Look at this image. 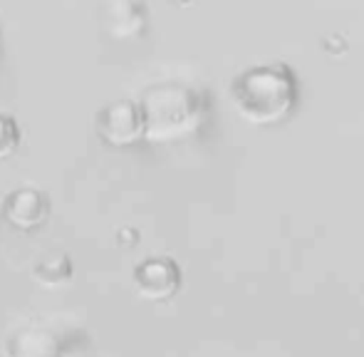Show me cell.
Wrapping results in <instances>:
<instances>
[{
  "label": "cell",
  "mask_w": 364,
  "mask_h": 357,
  "mask_svg": "<svg viewBox=\"0 0 364 357\" xmlns=\"http://www.w3.org/2000/svg\"><path fill=\"white\" fill-rule=\"evenodd\" d=\"M233 97L245 117L255 122H273L290 107L292 80L280 65H260L235 80Z\"/></svg>",
  "instance_id": "1"
},
{
  "label": "cell",
  "mask_w": 364,
  "mask_h": 357,
  "mask_svg": "<svg viewBox=\"0 0 364 357\" xmlns=\"http://www.w3.org/2000/svg\"><path fill=\"white\" fill-rule=\"evenodd\" d=\"M139 110L144 119V134L154 139L178 134L191 119L188 97L176 85H159V87L146 90L144 100L139 102Z\"/></svg>",
  "instance_id": "2"
},
{
  "label": "cell",
  "mask_w": 364,
  "mask_h": 357,
  "mask_svg": "<svg viewBox=\"0 0 364 357\" xmlns=\"http://www.w3.org/2000/svg\"><path fill=\"white\" fill-rule=\"evenodd\" d=\"M97 129H100L102 139L109 144H134L141 134H144V119H141V110L136 102H114L107 105L100 112L97 119Z\"/></svg>",
  "instance_id": "3"
},
{
  "label": "cell",
  "mask_w": 364,
  "mask_h": 357,
  "mask_svg": "<svg viewBox=\"0 0 364 357\" xmlns=\"http://www.w3.org/2000/svg\"><path fill=\"white\" fill-rule=\"evenodd\" d=\"M3 216L15 228H38L48 221L50 216V198L48 193L38 191V188H15L5 196L3 203Z\"/></svg>",
  "instance_id": "4"
},
{
  "label": "cell",
  "mask_w": 364,
  "mask_h": 357,
  "mask_svg": "<svg viewBox=\"0 0 364 357\" xmlns=\"http://www.w3.org/2000/svg\"><path fill=\"white\" fill-rule=\"evenodd\" d=\"M134 283L139 288V293H144L146 298H168L178 285V268L168 258H149V261L136 266Z\"/></svg>",
  "instance_id": "5"
},
{
  "label": "cell",
  "mask_w": 364,
  "mask_h": 357,
  "mask_svg": "<svg viewBox=\"0 0 364 357\" xmlns=\"http://www.w3.org/2000/svg\"><path fill=\"white\" fill-rule=\"evenodd\" d=\"M20 139L23 134H20V124L15 122V117L0 112V159H8L18 149Z\"/></svg>",
  "instance_id": "6"
}]
</instances>
